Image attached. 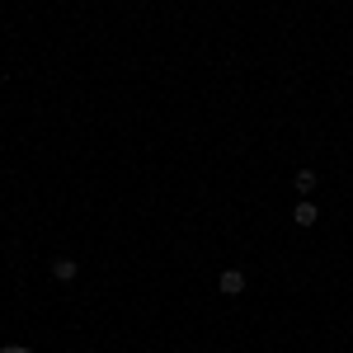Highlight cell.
Wrapping results in <instances>:
<instances>
[{
    "mask_svg": "<svg viewBox=\"0 0 353 353\" xmlns=\"http://www.w3.org/2000/svg\"><path fill=\"white\" fill-rule=\"evenodd\" d=\"M217 288H221V297H241V292H245V273L241 269H226L217 278Z\"/></svg>",
    "mask_w": 353,
    "mask_h": 353,
    "instance_id": "1",
    "label": "cell"
},
{
    "mask_svg": "<svg viewBox=\"0 0 353 353\" xmlns=\"http://www.w3.org/2000/svg\"><path fill=\"white\" fill-rule=\"evenodd\" d=\"M52 278L57 283H76V259H71V254H57L52 259Z\"/></svg>",
    "mask_w": 353,
    "mask_h": 353,
    "instance_id": "2",
    "label": "cell"
},
{
    "mask_svg": "<svg viewBox=\"0 0 353 353\" xmlns=\"http://www.w3.org/2000/svg\"><path fill=\"white\" fill-rule=\"evenodd\" d=\"M316 217H321V212H316V203H311V198H301L297 208H292V221H297V226H316Z\"/></svg>",
    "mask_w": 353,
    "mask_h": 353,
    "instance_id": "3",
    "label": "cell"
},
{
    "mask_svg": "<svg viewBox=\"0 0 353 353\" xmlns=\"http://www.w3.org/2000/svg\"><path fill=\"white\" fill-rule=\"evenodd\" d=\"M292 184H297L301 198H311V193H316V170H297V174H292Z\"/></svg>",
    "mask_w": 353,
    "mask_h": 353,
    "instance_id": "4",
    "label": "cell"
},
{
    "mask_svg": "<svg viewBox=\"0 0 353 353\" xmlns=\"http://www.w3.org/2000/svg\"><path fill=\"white\" fill-rule=\"evenodd\" d=\"M0 353H33V349H28V344H5Z\"/></svg>",
    "mask_w": 353,
    "mask_h": 353,
    "instance_id": "5",
    "label": "cell"
}]
</instances>
